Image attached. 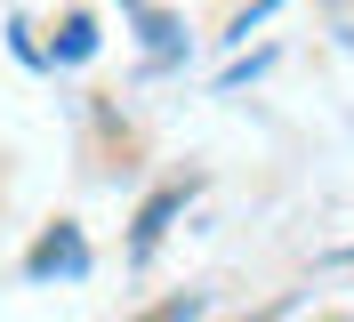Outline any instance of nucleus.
I'll return each instance as SVG.
<instances>
[{"label":"nucleus","mask_w":354,"mask_h":322,"mask_svg":"<svg viewBox=\"0 0 354 322\" xmlns=\"http://www.w3.org/2000/svg\"><path fill=\"white\" fill-rule=\"evenodd\" d=\"M32 274H48V266H81V242H73V226H57L48 242H32V258H24Z\"/></svg>","instance_id":"f257e3e1"}]
</instances>
